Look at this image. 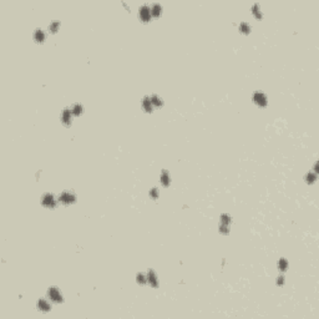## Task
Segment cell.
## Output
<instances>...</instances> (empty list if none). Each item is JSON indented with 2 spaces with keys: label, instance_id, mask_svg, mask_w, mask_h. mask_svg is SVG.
<instances>
[{
  "label": "cell",
  "instance_id": "7c38bea8",
  "mask_svg": "<svg viewBox=\"0 0 319 319\" xmlns=\"http://www.w3.org/2000/svg\"><path fill=\"white\" fill-rule=\"evenodd\" d=\"M34 38H35V40L36 41H44V39H45V35H44V33H42V31L40 30V29H38L36 31H35V34H34Z\"/></svg>",
  "mask_w": 319,
  "mask_h": 319
},
{
  "label": "cell",
  "instance_id": "d6986e66",
  "mask_svg": "<svg viewBox=\"0 0 319 319\" xmlns=\"http://www.w3.org/2000/svg\"><path fill=\"white\" fill-rule=\"evenodd\" d=\"M219 232H222V233H228L230 232V226L226 223H221V226H219Z\"/></svg>",
  "mask_w": 319,
  "mask_h": 319
},
{
  "label": "cell",
  "instance_id": "603a6c76",
  "mask_svg": "<svg viewBox=\"0 0 319 319\" xmlns=\"http://www.w3.org/2000/svg\"><path fill=\"white\" fill-rule=\"evenodd\" d=\"M150 196L153 197V198H156V197H157V190H156V188H152L151 192H150Z\"/></svg>",
  "mask_w": 319,
  "mask_h": 319
},
{
  "label": "cell",
  "instance_id": "3957f363",
  "mask_svg": "<svg viewBox=\"0 0 319 319\" xmlns=\"http://www.w3.org/2000/svg\"><path fill=\"white\" fill-rule=\"evenodd\" d=\"M59 201H60L61 203L70 204L75 201V195L71 193V192H62V193L59 196Z\"/></svg>",
  "mask_w": 319,
  "mask_h": 319
},
{
  "label": "cell",
  "instance_id": "277c9868",
  "mask_svg": "<svg viewBox=\"0 0 319 319\" xmlns=\"http://www.w3.org/2000/svg\"><path fill=\"white\" fill-rule=\"evenodd\" d=\"M42 204L45 207H49V208H54L56 206V202H55V198L53 195L50 193H46L44 197H42Z\"/></svg>",
  "mask_w": 319,
  "mask_h": 319
},
{
  "label": "cell",
  "instance_id": "ba28073f",
  "mask_svg": "<svg viewBox=\"0 0 319 319\" xmlns=\"http://www.w3.org/2000/svg\"><path fill=\"white\" fill-rule=\"evenodd\" d=\"M147 281L150 282V284H151L152 287H157V279H156V274H155V272L150 269L148 271V273H147Z\"/></svg>",
  "mask_w": 319,
  "mask_h": 319
},
{
  "label": "cell",
  "instance_id": "52a82bcc",
  "mask_svg": "<svg viewBox=\"0 0 319 319\" xmlns=\"http://www.w3.org/2000/svg\"><path fill=\"white\" fill-rule=\"evenodd\" d=\"M38 308H39V310H42V312H49L51 309V305L45 299H40V301L38 302Z\"/></svg>",
  "mask_w": 319,
  "mask_h": 319
},
{
  "label": "cell",
  "instance_id": "9c48e42d",
  "mask_svg": "<svg viewBox=\"0 0 319 319\" xmlns=\"http://www.w3.org/2000/svg\"><path fill=\"white\" fill-rule=\"evenodd\" d=\"M142 107L145 109V111L147 112H151L152 111V102H151V98L150 97H145L142 100Z\"/></svg>",
  "mask_w": 319,
  "mask_h": 319
},
{
  "label": "cell",
  "instance_id": "cb8c5ba5",
  "mask_svg": "<svg viewBox=\"0 0 319 319\" xmlns=\"http://www.w3.org/2000/svg\"><path fill=\"white\" fill-rule=\"evenodd\" d=\"M283 279H284L283 277H278V278H277V284H278V286H282V284H283V282H284Z\"/></svg>",
  "mask_w": 319,
  "mask_h": 319
},
{
  "label": "cell",
  "instance_id": "e0dca14e",
  "mask_svg": "<svg viewBox=\"0 0 319 319\" xmlns=\"http://www.w3.org/2000/svg\"><path fill=\"white\" fill-rule=\"evenodd\" d=\"M287 264H288V263H287V261H286L284 258H282V259H279V262H278V268L281 269V271H286Z\"/></svg>",
  "mask_w": 319,
  "mask_h": 319
},
{
  "label": "cell",
  "instance_id": "8fae6325",
  "mask_svg": "<svg viewBox=\"0 0 319 319\" xmlns=\"http://www.w3.org/2000/svg\"><path fill=\"white\" fill-rule=\"evenodd\" d=\"M161 5L160 4H153V5L151 6V15H153V16H158V15L161 14Z\"/></svg>",
  "mask_w": 319,
  "mask_h": 319
},
{
  "label": "cell",
  "instance_id": "5bb4252c",
  "mask_svg": "<svg viewBox=\"0 0 319 319\" xmlns=\"http://www.w3.org/2000/svg\"><path fill=\"white\" fill-rule=\"evenodd\" d=\"M71 112L74 113L75 116H79V115H81V112H82V106L80 104H76V105H74V107L71 110Z\"/></svg>",
  "mask_w": 319,
  "mask_h": 319
},
{
  "label": "cell",
  "instance_id": "4fadbf2b",
  "mask_svg": "<svg viewBox=\"0 0 319 319\" xmlns=\"http://www.w3.org/2000/svg\"><path fill=\"white\" fill-rule=\"evenodd\" d=\"M151 102H152V105H155L156 107H160V106H162V100L158 97V96H156V95H152L151 97Z\"/></svg>",
  "mask_w": 319,
  "mask_h": 319
},
{
  "label": "cell",
  "instance_id": "7402d4cb",
  "mask_svg": "<svg viewBox=\"0 0 319 319\" xmlns=\"http://www.w3.org/2000/svg\"><path fill=\"white\" fill-rule=\"evenodd\" d=\"M221 222H222V223H226V224H230V223H231V216H228V214H222V216H221Z\"/></svg>",
  "mask_w": 319,
  "mask_h": 319
},
{
  "label": "cell",
  "instance_id": "7a4b0ae2",
  "mask_svg": "<svg viewBox=\"0 0 319 319\" xmlns=\"http://www.w3.org/2000/svg\"><path fill=\"white\" fill-rule=\"evenodd\" d=\"M48 294H49V297H50V299L53 302H56V303L62 302V295H61L60 290H59L57 288H54V287H53V288H50Z\"/></svg>",
  "mask_w": 319,
  "mask_h": 319
},
{
  "label": "cell",
  "instance_id": "9a60e30c",
  "mask_svg": "<svg viewBox=\"0 0 319 319\" xmlns=\"http://www.w3.org/2000/svg\"><path fill=\"white\" fill-rule=\"evenodd\" d=\"M239 30L242 31V33H246L248 34L251 31V26L247 24V23H241V25H239Z\"/></svg>",
  "mask_w": 319,
  "mask_h": 319
},
{
  "label": "cell",
  "instance_id": "30bf717a",
  "mask_svg": "<svg viewBox=\"0 0 319 319\" xmlns=\"http://www.w3.org/2000/svg\"><path fill=\"white\" fill-rule=\"evenodd\" d=\"M170 175L167 173V171H163L162 172V176H161V183L163 184L165 187H167L168 184H170Z\"/></svg>",
  "mask_w": 319,
  "mask_h": 319
},
{
  "label": "cell",
  "instance_id": "6da1fadb",
  "mask_svg": "<svg viewBox=\"0 0 319 319\" xmlns=\"http://www.w3.org/2000/svg\"><path fill=\"white\" fill-rule=\"evenodd\" d=\"M139 16H140V19H141L142 21H148L150 18H151V8L147 6V5L140 6Z\"/></svg>",
  "mask_w": 319,
  "mask_h": 319
},
{
  "label": "cell",
  "instance_id": "8992f818",
  "mask_svg": "<svg viewBox=\"0 0 319 319\" xmlns=\"http://www.w3.org/2000/svg\"><path fill=\"white\" fill-rule=\"evenodd\" d=\"M71 110L66 109L64 112H62V122H64L66 126H70L71 124Z\"/></svg>",
  "mask_w": 319,
  "mask_h": 319
},
{
  "label": "cell",
  "instance_id": "44dd1931",
  "mask_svg": "<svg viewBox=\"0 0 319 319\" xmlns=\"http://www.w3.org/2000/svg\"><path fill=\"white\" fill-rule=\"evenodd\" d=\"M137 283H140V284H145V283H146V277H145L142 273L137 274Z\"/></svg>",
  "mask_w": 319,
  "mask_h": 319
},
{
  "label": "cell",
  "instance_id": "5b68a950",
  "mask_svg": "<svg viewBox=\"0 0 319 319\" xmlns=\"http://www.w3.org/2000/svg\"><path fill=\"white\" fill-rule=\"evenodd\" d=\"M253 100H254L255 104L259 105V106H266L267 105V98L262 92H254Z\"/></svg>",
  "mask_w": 319,
  "mask_h": 319
},
{
  "label": "cell",
  "instance_id": "ac0fdd59",
  "mask_svg": "<svg viewBox=\"0 0 319 319\" xmlns=\"http://www.w3.org/2000/svg\"><path fill=\"white\" fill-rule=\"evenodd\" d=\"M59 26H60V23H59V21H55V23H53V24L49 25V30L51 31V33H56Z\"/></svg>",
  "mask_w": 319,
  "mask_h": 319
},
{
  "label": "cell",
  "instance_id": "2e32d148",
  "mask_svg": "<svg viewBox=\"0 0 319 319\" xmlns=\"http://www.w3.org/2000/svg\"><path fill=\"white\" fill-rule=\"evenodd\" d=\"M252 11H253V14H254L257 18H261V16H262V14H261V10H259V5H258V4H254L253 8H252Z\"/></svg>",
  "mask_w": 319,
  "mask_h": 319
},
{
  "label": "cell",
  "instance_id": "ffe728a7",
  "mask_svg": "<svg viewBox=\"0 0 319 319\" xmlns=\"http://www.w3.org/2000/svg\"><path fill=\"white\" fill-rule=\"evenodd\" d=\"M305 178H307V182H308V183H313L314 181L317 180V177H316V175H314V173H308Z\"/></svg>",
  "mask_w": 319,
  "mask_h": 319
}]
</instances>
